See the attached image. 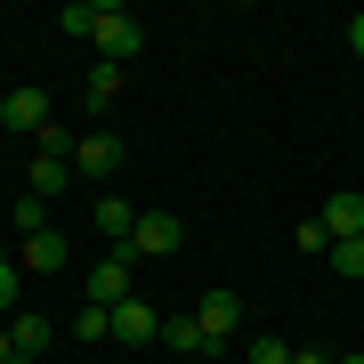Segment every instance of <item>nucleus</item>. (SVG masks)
<instances>
[{"mask_svg": "<svg viewBox=\"0 0 364 364\" xmlns=\"http://www.w3.org/2000/svg\"><path fill=\"white\" fill-rule=\"evenodd\" d=\"M97 57H105V65H130V57L146 49V25H138V16L130 9H114V0H97Z\"/></svg>", "mask_w": 364, "mask_h": 364, "instance_id": "nucleus-1", "label": "nucleus"}, {"mask_svg": "<svg viewBox=\"0 0 364 364\" xmlns=\"http://www.w3.org/2000/svg\"><path fill=\"white\" fill-rule=\"evenodd\" d=\"M178 243H186V227L170 219V210H138V227H130V243H122V251H130V259H170Z\"/></svg>", "mask_w": 364, "mask_h": 364, "instance_id": "nucleus-2", "label": "nucleus"}, {"mask_svg": "<svg viewBox=\"0 0 364 364\" xmlns=\"http://www.w3.org/2000/svg\"><path fill=\"white\" fill-rule=\"evenodd\" d=\"M122 162H130V146H122L114 130H90V138H73V178H114Z\"/></svg>", "mask_w": 364, "mask_h": 364, "instance_id": "nucleus-3", "label": "nucleus"}, {"mask_svg": "<svg viewBox=\"0 0 364 364\" xmlns=\"http://www.w3.org/2000/svg\"><path fill=\"white\" fill-rule=\"evenodd\" d=\"M130 251H105L97 259V275H90V308H122V299H130Z\"/></svg>", "mask_w": 364, "mask_h": 364, "instance_id": "nucleus-4", "label": "nucleus"}, {"mask_svg": "<svg viewBox=\"0 0 364 364\" xmlns=\"http://www.w3.org/2000/svg\"><path fill=\"white\" fill-rule=\"evenodd\" d=\"M203 332H210V356H219V348H235V324H243V299H235V291H203Z\"/></svg>", "mask_w": 364, "mask_h": 364, "instance_id": "nucleus-5", "label": "nucleus"}, {"mask_svg": "<svg viewBox=\"0 0 364 364\" xmlns=\"http://www.w3.org/2000/svg\"><path fill=\"white\" fill-rule=\"evenodd\" d=\"M146 340H162V316H154V308H146V299L130 291V299L114 308V348H146Z\"/></svg>", "mask_w": 364, "mask_h": 364, "instance_id": "nucleus-6", "label": "nucleus"}, {"mask_svg": "<svg viewBox=\"0 0 364 364\" xmlns=\"http://www.w3.org/2000/svg\"><path fill=\"white\" fill-rule=\"evenodd\" d=\"M316 219H324V235H332V243H364V195H356V186H340V195L316 210Z\"/></svg>", "mask_w": 364, "mask_h": 364, "instance_id": "nucleus-7", "label": "nucleus"}, {"mask_svg": "<svg viewBox=\"0 0 364 364\" xmlns=\"http://www.w3.org/2000/svg\"><path fill=\"white\" fill-rule=\"evenodd\" d=\"M0 122L25 130V138H41V130H49V90H9V97H0Z\"/></svg>", "mask_w": 364, "mask_h": 364, "instance_id": "nucleus-8", "label": "nucleus"}, {"mask_svg": "<svg viewBox=\"0 0 364 364\" xmlns=\"http://www.w3.org/2000/svg\"><path fill=\"white\" fill-rule=\"evenodd\" d=\"M16 267H25V275H57V267H65V235H57V227L25 235V251H16Z\"/></svg>", "mask_w": 364, "mask_h": 364, "instance_id": "nucleus-9", "label": "nucleus"}, {"mask_svg": "<svg viewBox=\"0 0 364 364\" xmlns=\"http://www.w3.org/2000/svg\"><path fill=\"white\" fill-rule=\"evenodd\" d=\"M9 340H16V364H41V348H49V316L16 308V316H9Z\"/></svg>", "mask_w": 364, "mask_h": 364, "instance_id": "nucleus-10", "label": "nucleus"}, {"mask_svg": "<svg viewBox=\"0 0 364 364\" xmlns=\"http://www.w3.org/2000/svg\"><path fill=\"white\" fill-rule=\"evenodd\" d=\"M114 97H122V65H105V57H97V65H90V81H81V105L105 122V114H114Z\"/></svg>", "mask_w": 364, "mask_h": 364, "instance_id": "nucleus-11", "label": "nucleus"}, {"mask_svg": "<svg viewBox=\"0 0 364 364\" xmlns=\"http://www.w3.org/2000/svg\"><path fill=\"white\" fill-rule=\"evenodd\" d=\"M90 219H97V235H105V243L122 251V243H130V227H138V210L122 203V195H97V210H90Z\"/></svg>", "mask_w": 364, "mask_h": 364, "instance_id": "nucleus-12", "label": "nucleus"}, {"mask_svg": "<svg viewBox=\"0 0 364 364\" xmlns=\"http://www.w3.org/2000/svg\"><path fill=\"white\" fill-rule=\"evenodd\" d=\"M65 186H73V162H65V154H33V195H41V203H57Z\"/></svg>", "mask_w": 364, "mask_h": 364, "instance_id": "nucleus-13", "label": "nucleus"}, {"mask_svg": "<svg viewBox=\"0 0 364 364\" xmlns=\"http://www.w3.org/2000/svg\"><path fill=\"white\" fill-rule=\"evenodd\" d=\"M162 340H170V348H186V356H210V332H203V316H162Z\"/></svg>", "mask_w": 364, "mask_h": 364, "instance_id": "nucleus-14", "label": "nucleus"}, {"mask_svg": "<svg viewBox=\"0 0 364 364\" xmlns=\"http://www.w3.org/2000/svg\"><path fill=\"white\" fill-rule=\"evenodd\" d=\"M73 340H114V308H81L73 316Z\"/></svg>", "mask_w": 364, "mask_h": 364, "instance_id": "nucleus-15", "label": "nucleus"}, {"mask_svg": "<svg viewBox=\"0 0 364 364\" xmlns=\"http://www.w3.org/2000/svg\"><path fill=\"white\" fill-rule=\"evenodd\" d=\"M16 299H25V267L0 259V316H16Z\"/></svg>", "mask_w": 364, "mask_h": 364, "instance_id": "nucleus-16", "label": "nucleus"}, {"mask_svg": "<svg viewBox=\"0 0 364 364\" xmlns=\"http://www.w3.org/2000/svg\"><path fill=\"white\" fill-rule=\"evenodd\" d=\"M324 259H332V275H348V284H356V275H364V243H332Z\"/></svg>", "mask_w": 364, "mask_h": 364, "instance_id": "nucleus-17", "label": "nucleus"}, {"mask_svg": "<svg viewBox=\"0 0 364 364\" xmlns=\"http://www.w3.org/2000/svg\"><path fill=\"white\" fill-rule=\"evenodd\" d=\"M332 251V235H324V219H299V259H324Z\"/></svg>", "mask_w": 364, "mask_h": 364, "instance_id": "nucleus-18", "label": "nucleus"}, {"mask_svg": "<svg viewBox=\"0 0 364 364\" xmlns=\"http://www.w3.org/2000/svg\"><path fill=\"white\" fill-rule=\"evenodd\" d=\"M57 25H65V33H97V0H73V9H57Z\"/></svg>", "mask_w": 364, "mask_h": 364, "instance_id": "nucleus-19", "label": "nucleus"}, {"mask_svg": "<svg viewBox=\"0 0 364 364\" xmlns=\"http://www.w3.org/2000/svg\"><path fill=\"white\" fill-rule=\"evenodd\" d=\"M243 356H251V364H291V340H251Z\"/></svg>", "mask_w": 364, "mask_h": 364, "instance_id": "nucleus-20", "label": "nucleus"}, {"mask_svg": "<svg viewBox=\"0 0 364 364\" xmlns=\"http://www.w3.org/2000/svg\"><path fill=\"white\" fill-rule=\"evenodd\" d=\"M16 227H25V235H41V227H49V203H41V195H25V203H16Z\"/></svg>", "mask_w": 364, "mask_h": 364, "instance_id": "nucleus-21", "label": "nucleus"}, {"mask_svg": "<svg viewBox=\"0 0 364 364\" xmlns=\"http://www.w3.org/2000/svg\"><path fill=\"white\" fill-rule=\"evenodd\" d=\"M0 364H16V340H9V316H0Z\"/></svg>", "mask_w": 364, "mask_h": 364, "instance_id": "nucleus-22", "label": "nucleus"}, {"mask_svg": "<svg viewBox=\"0 0 364 364\" xmlns=\"http://www.w3.org/2000/svg\"><path fill=\"white\" fill-rule=\"evenodd\" d=\"M291 364H332V356L324 348H291Z\"/></svg>", "mask_w": 364, "mask_h": 364, "instance_id": "nucleus-23", "label": "nucleus"}, {"mask_svg": "<svg viewBox=\"0 0 364 364\" xmlns=\"http://www.w3.org/2000/svg\"><path fill=\"white\" fill-rule=\"evenodd\" d=\"M348 49H356V57H364V16H348Z\"/></svg>", "mask_w": 364, "mask_h": 364, "instance_id": "nucleus-24", "label": "nucleus"}, {"mask_svg": "<svg viewBox=\"0 0 364 364\" xmlns=\"http://www.w3.org/2000/svg\"><path fill=\"white\" fill-rule=\"evenodd\" d=\"M332 364H364V348H340V356H332Z\"/></svg>", "mask_w": 364, "mask_h": 364, "instance_id": "nucleus-25", "label": "nucleus"}]
</instances>
